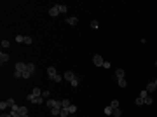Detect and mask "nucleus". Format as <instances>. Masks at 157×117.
I'll list each match as a JSON object with an SVG mask.
<instances>
[{
	"label": "nucleus",
	"mask_w": 157,
	"mask_h": 117,
	"mask_svg": "<svg viewBox=\"0 0 157 117\" xmlns=\"http://www.w3.org/2000/svg\"><path fill=\"white\" fill-rule=\"evenodd\" d=\"M46 107H49V108H61V102L49 98V100H46Z\"/></svg>",
	"instance_id": "1"
},
{
	"label": "nucleus",
	"mask_w": 157,
	"mask_h": 117,
	"mask_svg": "<svg viewBox=\"0 0 157 117\" xmlns=\"http://www.w3.org/2000/svg\"><path fill=\"white\" fill-rule=\"evenodd\" d=\"M26 70H28V65H26V63H21V61H17V63H16V72H19L21 75H23Z\"/></svg>",
	"instance_id": "2"
},
{
	"label": "nucleus",
	"mask_w": 157,
	"mask_h": 117,
	"mask_svg": "<svg viewBox=\"0 0 157 117\" xmlns=\"http://www.w3.org/2000/svg\"><path fill=\"white\" fill-rule=\"evenodd\" d=\"M12 105H14V100H12V98H9V100H5V102H2V103H0V110L4 112V110H5L7 107H12Z\"/></svg>",
	"instance_id": "3"
},
{
	"label": "nucleus",
	"mask_w": 157,
	"mask_h": 117,
	"mask_svg": "<svg viewBox=\"0 0 157 117\" xmlns=\"http://www.w3.org/2000/svg\"><path fill=\"white\" fill-rule=\"evenodd\" d=\"M93 63L96 65V66H103V63H105V61H103V58H101L100 54H94V58H93Z\"/></svg>",
	"instance_id": "4"
},
{
	"label": "nucleus",
	"mask_w": 157,
	"mask_h": 117,
	"mask_svg": "<svg viewBox=\"0 0 157 117\" xmlns=\"http://www.w3.org/2000/svg\"><path fill=\"white\" fill-rule=\"evenodd\" d=\"M58 14H60V9H58V5H54V7H51V9H49V16L56 18Z\"/></svg>",
	"instance_id": "5"
},
{
	"label": "nucleus",
	"mask_w": 157,
	"mask_h": 117,
	"mask_svg": "<svg viewBox=\"0 0 157 117\" xmlns=\"http://www.w3.org/2000/svg\"><path fill=\"white\" fill-rule=\"evenodd\" d=\"M47 75H49V79H54V77L58 75V73H56V68H54V66H49V68H47Z\"/></svg>",
	"instance_id": "6"
},
{
	"label": "nucleus",
	"mask_w": 157,
	"mask_h": 117,
	"mask_svg": "<svg viewBox=\"0 0 157 117\" xmlns=\"http://www.w3.org/2000/svg\"><path fill=\"white\" fill-rule=\"evenodd\" d=\"M7 61H9V54L2 51V53H0V63L4 65V63H7Z\"/></svg>",
	"instance_id": "7"
},
{
	"label": "nucleus",
	"mask_w": 157,
	"mask_h": 117,
	"mask_svg": "<svg viewBox=\"0 0 157 117\" xmlns=\"http://www.w3.org/2000/svg\"><path fill=\"white\" fill-rule=\"evenodd\" d=\"M66 23H68V25H72V26H75V25L78 23V19L75 18V16H72V18H66Z\"/></svg>",
	"instance_id": "8"
},
{
	"label": "nucleus",
	"mask_w": 157,
	"mask_h": 117,
	"mask_svg": "<svg viewBox=\"0 0 157 117\" xmlns=\"http://www.w3.org/2000/svg\"><path fill=\"white\" fill-rule=\"evenodd\" d=\"M31 96H33V98H38V96H42V89L35 88L33 91H31Z\"/></svg>",
	"instance_id": "9"
},
{
	"label": "nucleus",
	"mask_w": 157,
	"mask_h": 117,
	"mask_svg": "<svg viewBox=\"0 0 157 117\" xmlns=\"http://www.w3.org/2000/svg\"><path fill=\"white\" fill-rule=\"evenodd\" d=\"M17 114H19V115H28V108H26V107H19V108H17Z\"/></svg>",
	"instance_id": "10"
},
{
	"label": "nucleus",
	"mask_w": 157,
	"mask_h": 117,
	"mask_svg": "<svg viewBox=\"0 0 157 117\" xmlns=\"http://www.w3.org/2000/svg\"><path fill=\"white\" fill-rule=\"evenodd\" d=\"M115 77H117V79H124V70H122V68H117V70H115Z\"/></svg>",
	"instance_id": "11"
},
{
	"label": "nucleus",
	"mask_w": 157,
	"mask_h": 117,
	"mask_svg": "<svg viewBox=\"0 0 157 117\" xmlns=\"http://www.w3.org/2000/svg\"><path fill=\"white\" fill-rule=\"evenodd\" d=\"M73 77H75V73H73V72H70V70H68V72H65V79H66L68 82H70Z\"/></svg>",
	"instance_id": "12"
},
{
	"label": "nucleus",
	"mask_w": 157,
	"mask_h": 117,
	"mask_svg": "<svg viewBox=\"0 0 157 117\" xmlns=\"http://www.w3.org/2000/svg\"><path fill=\"white\" fill-rule=\"evenodd\" d=\"M78 82H80V80H78V77H77V75H75V77H73V79L70 80V84H72V88H77V86H78Z\"/></svg>",
	"instance_id": "13"
},
{
	"label": "nucleus",
	"mask_w": 157,
	"mask_h": 117,
	"mask_svg": "<svg viewBox=\"0 0 157 117\" xmlns=\"http://www.w3.org/2000/svg\"><path fill=\"white\" fill-rule=\"evenodd\" d=\"M147 91H148V93H154V91H157V88H155V84H154V82H150V84H148V86H147Z\"/></svg>",
	"instance_id": "14"
},
{
	"label": "nucleus",
	"mask_w": 157,
	"mask_h": 117,
	"mask_svg": "<svg viewBox=\"0 0 157 117\" xmlns=\"http://www.w3.org/2000/svg\"><path fill=\"white\" fill-rule=\"evenodd\" d=\"M103 112H105V115H112V114H113V108H112V107H105V110H103Z\"/></svg>",
	"instance_id": "15"
},
{
	"label": "nucleus",
	"mask_w": 157,
	"mask_h": 117,
	"mask_svg": "<svg viewBox=\"0 0 157 117\" xmlns=\"http://www.w3.org/2000/svg\"><path fill=\"white\" fill-rule=\"evenodd\" d=\"M70 105H72V103H70V100H66V98H65V100L61 102V108H68Z\"/></svg>",
	"instance_id": "16"
},
{
	"label": "nucleus",
	"mask_w": 157,
	"mask_h": 117,
	"mask_svg": "<svg viewBox=\"0 0 157 117\" xmlns=\"http://www.w3.org/2000/svg\"><path fill=\"white\" fill-rule=\"evenodd\" d=\"M112 115L113 117H121L122 115V110H121V108H113V114H112Z\"/></svg>",
	"instance_id": "17"
},
{
	"label": "nucleus",
	"mask_w": 157,
	"mask_h": 117,
	"mask_svg": "<svg viewBox=\"0 0 157 117\" xmlns=\"http://www.w3.org/2000/svg\"><path fill=\"white\" fill-rule=\"evenodd\" d=\"M117 84H119L121 88H126V86H127V82H126V79H117Z\"/></svg>",
	"instance_id": "18"
},
{
	"label": "nucleus",
	"mask_w": 157,
	"mask_h": 117,
	"mask_svg": "<svg viewBox=\"0 0 157 117\" xmlns=\"http://www.w3.org/2000/svg\"><path fill=\"white\" fill-rule=\"evenodd\" d=\"M68 112H70V115H73V114L77 112V107H75V105H70V107H68Z\"/></svg>",
	"instance_id": "19"
},
{
	"label": "nucleus",
	"mask_w": 157,
	"mask_h": 117,
	"mask_svg": "<svg viewBox=\"0 0 157 117\" xmlns=\"http://www.w3.org/2000/svg\"><path fill=\"white\" fill-rule=\"evenodd\" d=\"M68 115H70L68 108H61V114H60V117H68Z\"/></svg>",
	"instance_id": "20"
},
{
	"label": "nucleus",
	"mask_w": 157,
	"mask_h": 117,
	"mask_svg": "<svg viewBox=\"0 0 157 117\" xmlns=\"http://www.w3.org/2000/svg\"><path fill=\"white\" fill-rule=\"evenodd\" d=\"M152 103H154V98H152V96L148 94V96L145 98V105H152Z\"/></svg>",
	"instance_id": "21"
},
{
	"label": "nucleus",
	"mask_w": 157,
	"mask_h": 117,
	"mask_svg": "<svg viewBox=\"0 0 157 117\" xmlns=\"http://www.w3.org/2000/svg\"><path fill=\"white\" fill-rule=\"evenodd\" d=\"M42 98H44V100H49V98H51V93H49V91H42Z\"/></svg>",
	"instance_id": "22"
},
{
	"label": "nucleus",
	"mask_w": 157,
	"mask_h": 117,
	"mask_svg": "<svg viewBox=\"0 0 157 117\" xmlns=\"http://www.w3.org/2000/svg\"><path fill=\"white\" fill-rule=\"evenodd\" d=\"M51 114L52 115H60L61 114V108H51Z\"/></svg>",
	"instance_id": "23"
},
{
	"label": "nucleus",
	"mask_w": 157,
	"mask_h": 117,
	"mask_svg": "<svg viewBox=\"0 0 157 117\" xmlns=\"http://www.w3.org/2000/svg\"><path fill=\"white\" fill-rule=\"evenodd\" d=\"M16 42H25V35H16Z\"/></svg>",
	"instance_id": "24"
},
{
	"label": "nucleus",
	"mask_w": 157,
	"mask_h": 117,
	"mask_svg": "<svg viewBox=\"0 0 157 117\" xmlns=\"http://www.w3.org/2000/svg\"><path fill=\"white\" fill-rule=\"evenodd\" d=\"M134 103H136V105H145V100H143V98H140V96H138V98L134 100Z\"/></svg>",
	"instance_id": "25"
},
{
	"label": "nucleus",
	"mask_w": 157,
	"mask_h": 117,
	"mask_svg": "<svg viewBox=\"0 0 157 117\" xmlns=\"http://www.w3.org/2000/svg\"><path fill=\"white\" fill-rule=\"evenodd\" d=\"M147 96H148V91H147V89H143V91L140 93V98H143V100H145Z\"/></svg>",
	"instance_id": "26"
},
{
	"label": "nucleus",
	"mask_w": 157,
	"mask_h": 117,
	"mask_svg": "<svg viewBox=\"0 0 157 117\" xmlns=\"http://www.w3.org/2000/svg\"><path fill=\"white\" fill-rule=\"evenodd\" d=\"M58 9H60V12H66V11H68L66 5H60V4H58Z\"/></svg>",
	"instance_id": "27"
},
{
	"label": "nucleus",
	"mask_w": 157,
	"mask_h": 117,
	"mask_svg": "<svg viewBox=\"0 0 157 117\" xmlns=\"http://www.w3.org/2000/svg\"><path fill=\"white\" fill-rule=\"evenodd\" d=\"M110 107L112 108H119V100H113V102L110 103Z\"/></svg>",
	"instance_id": "28"
},
{
	"label": "nucleus",
	"mask_w": 157,
	"mask_h": 117,
	"mask_svg": "<svg viewBox=\"0 0 157 117\" xmlns=\"http://www.w3.org/2000/svg\"><path fill=\"white\" fill-rule=\"evenodd\" d=\"M98 26H100V23H98V21H96V19H93V21H91V28H98Z\"/></svg>",
	"instance_id": "29"
},
{
	"label": "nucleus",
	"mask_w": 157,
	"mask_h": 117,
	"mask_svg": "<svg viewBox=\"0 0 157 117\" xmlns=\"http://www.w3.org/2000/svg\"><path fill=\"white\" fill-rule=\"evenodd\" d=\"M26 65H28V70H30L31 73H35V65H33V63H26Z\"/></svg>",
	"instance_id": "30"
},
{
	"label": "nucleus",
	"mask_w": 157,
	"mask_h": 117,
	"mask_svg": "<svg viewBox=\"0 0 157 117\" xmlns=\"http://www.w3.org/2000/svg\"><path fill=\"white\" fill-rule=\"evenodd\" d=\"M9 45H11V42H9L7 39H5V40H2V47H9Z\"/></svg>",
	"instance_id": "31"
},
{
	"label": "nucleus",
	"mask_w": 157,
	"mask_h": 117,
	"mask_svg": "<svg viewBox=\"0 0 157 117\" xmlns=\"http://www.w3.org/2000/svg\"><path fill=\"white\" fill-rule=\"evenodd\" d=\"M25 44H28V45L31 44V37H25Z\"/></svg>",
	"instance_id": "32"
},
{
	"label": "nucleus",
	"mask_w": 157,
	"mask_h": 117,
	"mask_svg": "<svg viewBox=\"0 0 157 117\" xmlns=\"http://www.w3.org/2000/svg\"><path fill=\"white\" fill-rule=\"evenodd\" d=\"M52 80H56V82H61V75H56V77H54Z\"/></svg>",
	"instance_id": "33"
},
{
	"label": "nucleus",
	"mask_w": 157,
	"mask_h": 117,
	"mask_svg": "<svg viewBox=\"0 0 157 117\" xmlns=\"http://www.w3.org/2000/svg\"><path fill=\"white\" fill-rule=\"evenodd\" d=\"M0 117H12V115H11V114H5V112H2V115H0Z\"/></svg>",
	"instance_id": "34"
},
{
	"label": "nucleus",
	"mask_w": 157,
	"mask_h": 117,
	"mask_svg": "<svg viewBox=\"0 0 157 117\" xmlns=\"http://www.w3.org/2000/svg\"><path fill=\"white\" fill-rule=\"evenodd\" d=\"M154 84H155V88H157V80H154Z\"/></svg>",
	"instance_id": "35"
},
{
	"label": "nucleus",
	"mask_w": 157,
	"mask_h": 117,
	"mask_svg": "<svg viewBox=\"0 0 157 117\" xmlns=\"http://www.w3.org/2000/svg\"><path fill=\"white\" fill-rule=\"evenodd\" d=\"M23 117H30V115H23Z\"/></svg>",
	"instance_id": "36"
},
{
	"label": "nucleus",
	"mask_w": 157,
	"mask_h": 117,
	"mask_svg": "<svg viewBox=\"0 0 157 117\" xmlns=\"http://www.w3.org/2000/svg\"><path fill=\"white\" fill-rule=\"evenodd\" d=\"M155 65H157V61H155Z\"/></svg>",
	"instance_id": "37"
}]
</instances>
